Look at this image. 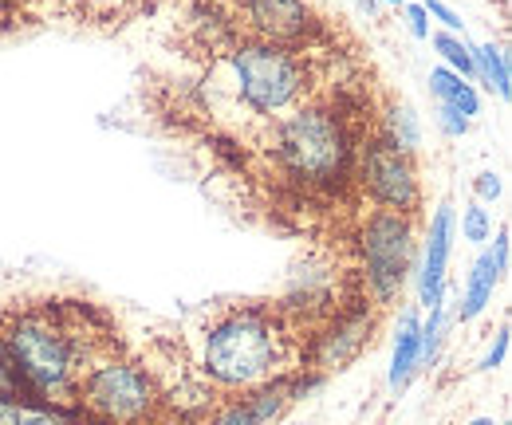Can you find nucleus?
Returning <instances> with one entry per match:
<instances>
[{"mask_svg": "<svg viewBox=\"0 0 512 425\" xmlns=\"http://www.w3.org/2000/svg\"><path fill=\"white\" fill-rule=\"evenodd\" d=\"M213 24L217 40H205L209 63L197 83V99L205 103L209 119L229 130L233 142L253 138L335 87V52L323 48V36L308 44H264L233 36L217 12Z\"/></svg>", "mask_w": 512, "mask_h": 425, "instance_id": "obj_1", "label": "nucleus"}, {"mask_svg": "<svg viewBox=\"0 0 512 425\" xmlns=\"http://www.w3.org/2000/svg\"><path fill=\"white\" fill-rule=\"evenodd\" d=\"M375 130V107L347 83H335L280 122L237 142L249 146L264 185L284 201H343L355 193V166L367 134Z\"/></svg>", "mask_w": 512, "mask_h": 425, "instance_id": "obj_2", "label": "nucleus"}, {"mask_svg": "<svg viewBox=\"0 0 512 425\" xmlns=\"http://www.w3.org/2000/svg\"><path fill=\"white\" fill-rule=\"evenodd\" d=\"M0 347L16 394L75 410L79 378L107 355L127 351L115 319L91 300H16L0 307Z\"/></svg>", "mask_w": 512, "mask_h": 425, "instance_id": "obj_3", "label": "nucleus"}, {"mask_svg": "<svg viewBox=\"0 0 512 425\" xmlns=\"http://www.w3.org/2000/svg\"><path fill=\"white\" fill-rule=\"evenodd\" d=\"M308 327L284 300H229L201 311L193 331V374L221 398H245L249 390L304 370Z\"/></svg>", "mask_w": 512, "mask_h": 425, "instance_id": "obj_4", "label": "nucleus"}, {"mask_svg": "<svg viewBox=\"0 0 512 425\" xmlns=\"http://www.w3.org/2000/svg\"><path fill=\"white\" fill-rule=\"evenodd\" d=\"M166 382L127 351L107 355L75 386V410L99 425H162Z\"/></svg>", "mask_w": 512, "mask_h": 425, "instance_id": "obj_5", "label": "nucleus"}, {"mask_svg": "<svg viewBox=\"0 0 512 425\" xmlns=\"http://www.w3.org/2000/svg\"><path fill=\"white\" fill-rule=\"evenodd\" d=\"M418 252V221L386 209H367L355 225V280L367 292V300L390 311L402 300V288L410 280Z\"/></svg>", "mask_w": 512, "mask_h": 425, "instance_id": "obj_6", "label": "nucleus"}, {"mask_svg": "<svg viewBox=\"0 0 512 425\" xmlns=\"http://www.w3.org/2000/svg\"><path fill=\"white\" fill-rule=\"evenodd\" d=\"M379 319H383V311L367 300V292L359 288V280H351L343 288L339 304L331 307L320 323L308 331V339H304V374L331 378V374L347 370V366L375 343Z\"/></svg>", "mask_w": 512, "mask_h": 425, "instance_id": "obj_7", "label": "nucleus"}, {"mask_svg": "<svg viewBox=\"0 0 512 425\" xmlns=\"http://www.w3.org/2000/svg\"><path fill=\"white\" fill-rule=\"evenodd\" d=\"M355 189L371 209L386 213H402L410 221L422 225V178H418V162L414 154H402L398 146H390L379 130L367 134L363 150H359V166H355Z\"/></svg>", "mask_w": 512, "mask_h": 425, "instance_id": "obj_8", "label": "nucleus"}, {"mask_svg": "<svg viewBox=\"0 0 512 425\" xmlns=\"http://www.w3.org/2000/svg\"><path fill=\"white\" fill-rule=\"evenodd\" d=\"M233 36L264 44H308L320 40L323 24L308 0H221L209 4Z\"/></svg>", "mask_w": 512, "mask_h": 425, "instance_id": "obj_9", "label": "nucleus"}, {"mask_svg": "<svg viewBox=\"0 0 512 425\" xmlns=\"http://www.w3.org/2000/svg\"><path fill=\"white\" fill-rule=\"evenodd\" d=\"M162 4L166 0H52L48 16H60V20L95 28V32H119L134 20L154 16Z\"/></svg>", "mask_w": 512, "mask_h": 425, "instance_id": "obj_10", "label": "nucleus"}, {"mask_svg": "<svg viewBox=\"0 0 512 425\" xmlns=\"http://www.w3.org/2000/svg\"><path fill=\"white\" fill-rule=\"evenodd\" d=\"M449 248H453V205L442 201L430 229H426V260H422V276H418V296L422 307L446 304V268Z\"/></svg>", "mask_w": 512, "mask_h": 425, "instance_id": "obj_11", "label": "nucleus"}, {"mask_svg": "<svg viewBox=\"0 0 512 425\" xmlns=\"http://www.w3.org/2000/svg\"><path fill=\"white\" fill-rule=\"evenodd\" d=\"M501 268H497V260H493V252H481L477 260H473V272H469V280H465V292H461V304H457V319L461 323H469V319H477L489 300H493V292H497V284H501Z\"/></svg>", "mask_w": 512, "mask_h": 425, "instance_id": "obj_12", "label": "nucleus"}, {"mask_svg": "<svg viewBox=\"0 0 512 425\" xmlns=\"http://www.w3.org/2000/svg\"><path fill=\"white\" fill-rule=\"evenodd\" d=\"M375 130L383 134L390 146H398L402 154H418V146H422L418 119H414V111H410L402 99H390V95H386L383 103L375 107Z\"/></svg>", "mask_w": 512, "mask_h": 425, "instance_id": "obj_13", "label": "nucleus"}, {"mask_svg": "<svg viewBox=\"0 0 512 425\" xmlns=\"http://www.w3.org/2000/svg\"><path fill=\"white\" fill-rule=\"evenodd\" d=\"M418 359H422V319L418 311H406L398 319V339H394V359H390V390H402L410 382V374L418 370Z\"/></svg>", "mask_w": 512, "mask_h": 425, "instance_id": "obj_14", "label": "nucleus"}, {"mask_svg": "<svg viewBox=\"0 0 512 425\" xmlns=\"http://www.w3.org/2000/svg\"><path fill=\"white\" fill-rule=\"evenodd\" d=\"M469 52H473V79H481L501 103H509L512 99V67H509L505 48H497V44H473Z\"/></svg>", "mask_w": 512, "mask_h": 425, "instance_id": "obj_15", "label": "nucleus"}, {"mask_svg": "<svg viewBox=\"0 0 512 425\" xmlns=\"http://www.w3.org/2000/svg\"><path fill=\"white\" fill-rule=\"evenodd\" d=\"M430 91H434V99H438V103L457 107L465 119L481 115V95L473 91V83H469V79H461V75H457V71H449V67H434V71H430Z\"/></svg>", "mask_w": 512, "mask_h": 425, "instance_id": "obj_16", "label": "nucleus"}, {"mask_svg": "<svg viewBox=\"0 0 512 425\" xmlns=\"http://www.w3.org/2000/svg\"><path fill=\"white\" fill-rule=\"evenodd\" d=\"M434 48L442 52V60H446L449 67L461 75V79H473V52H469L473 44H469L465 36H449V32H438V36H434Z\"/></svg>", "mask_w": 512, "mask_h": 425, "instance_id": "obj_17", "label": "nucleus"}, {"mask_svg": "<svg viewBox=\"0 0 512 425\" xmlns=\"http://www.w3.org/2000/svg\"><path fill=\"white\" fill-rule=\"evenodd\" d=\"M52 8V0H0V16H4V28L16 32L24 20H44Z\"/></svg>", "mask_w": 512, "mask_h": 425, "instance_id": "obj_18", "label": "nucleus"}, {"mask_svg": "<svg viewBox=\"0 0 512 425\" xmlns=\"http://www.w3.org/2000/svg\"><path fill=\"white\" fill-rule=\"evenodd\" d=\"M461 237L473 244H485L493 237V217H489V209H485L481 201H473V205L461 213Z\"/></svg>", "mask_w": 512, "mask_h": 425, "instance_id": "obj_19", "label": "nucleus"}, {"mask_svg": "<svg viewBox=\"0 0 512 425\" xmlns=\"http://www.w3.org/2000/svg\"><path fill=\"white\" fill-rule=\"evenodd\" d=\"M201 425H260V422L253 418V410L245 406V398H225Z\"/></svg>", "mask_w": 512, "mask_h": 425, "instance_id": "obj_20", "label": "nucleus"}, {"mask_svg": "<svg viewBox=\"0 0 512 425\" xmlns=\"http://www.w3.org/2000/svg\"><path fill=\"white\" fill-rule=\"evenodd\" d=\"M422 8H426V16L442 20V28H446L449 36H465V24H461V16L449 4H442V0H422Z\"/></svg>", "mask_w": 512, "mask_h": 425, "instance_id": "obj_21", "label": "nucleus"}, {"mask_svg": "<svg viewBox=\"0 0 512 425\" xmlns=\"http://www.w3.org/2000/svg\"><path fill=\"white\" fill-rule=\"evenodd\" d=\"M505 355H509V319L497 327V339H493V347L485 351V359H481V370H497V366L505 363Z\"/></svg>", "mask_w": 512, "mask_h": 425, "instance_id": "obj_22", "label": "nucleus"}, {"mask_svg": "<svg viewBox=\"0 0 512 425\" xmlns=\"http://www.w3.org/2000/svg\"><path fill=\"white\" fill-rule=\"evenodd\" d=\"M473 193H477V201H497V197L505 193V182H501V174L481 170V174L473 178Z\"/></svg>", "mask_w": 512, "mask_h": 425, "instance_id": "obj_23", "label": "nucleus"}, {"mask_svg": "<svg viewBox=\"0 0 512 425\" xmlns=\"http://www.w3.org/2000/svg\"><path fill=\"white\" fill-rule=\"evenodd\" d=\"M438 126H442V134H449V138H461V134L469 130V119H465L457 107H446V103H438Z\"/></svg>", "mask_w": 512, "mask_h": 425, "instance_id": "obj_24", "label": "nucleus"}, {"mask_svg": "<svg viewBox=\"0 0 512 425\" xmlns=\"http://www.w3.org/2000/svg\"><path fill=\"white\" fill-rule=\"evenodd\" d=\"M406 24H410L414 40H430V16L422 4H406Z\"/></svg>", "mask_w": 512, "mask_h": 425, "instance_id": "obj_25", "label": "nucleus"}, {"mask_svg": "<svg viewBox=\"0 0 512 425\" xmlns=\"http://www.w3.org/2000/svg\"><path fill=\"white\" fill-rule=\"evenodd\" d=\"M489 252H493V260H497V268H501V272H509V225H501V229H497V241H493Z\"/></svg>", "mask_w": 512, "mask_h": 425, "instance_id": "obj_26", "label": "nucleus"}, {"mask_svg": "<svg viewBox=\"0 0 512 425\" xmlns=\"http://www.w3.org/2000/svg\"><path fill=\"white\" fill-rule=\"evenodd\" d=\"M4 390H16V374H12V363H8V355H4V347H0V394Z\"/></svg>", "mask_w": 512, "mask_h": 425, "instance_id": "obj_27", "label": "nucleus"}, {"mask_svg": "<svg viewBox=\"0 0 512 425\" xmlns=\"http://www.w3.org/2000/svg\"><path fill=\"white\" fill-rule=\"evenodd\" d=\"M375 4H379V0H359V8H363V12H367V16H371V12H375Z\"/></svg>", "mask_w": 512, "mask_h": 425, "instance_id": "obj_28", "label": "nucleus"}, {"mask_svg": "<svg viewBox=\"0 0 512 425\" xmlns=\"http://www.w3.org/2000/svg\"><path fill=\"white\" fill-rule=\"evenodd\" d=\"M469 425H493V418H473Z\"/></svg>", "mask_w": 512, "mask_h": 425, "instance_id": "obj_29", "label": "nucleus"}, {"mask_svg": "<svg viewBox=\"0 0 512 425\" xmlns=\"http://www.w3.org/2000/svg\"><path fill=\"white\" fill-rule=\"evenodd\" d=\"M386 4H406V0H386Z\"/></svg>", "mask_w": 512, "mask_h": 425, "instance_id": "obj_30", "label": "nucleus"}, {"mask_svg": "<svg viewBox=\"0 0 512 425\" xmlns=\"http://www.w3.org/2000/svg\"><path fill=\"white\" fill-rule=\"evenodd\" d=\"M0 32H8V28H4V16H0Z\"/></svg>", "mask_w": 512, "mask_h": 425, "instance_id": "obj_31", "label": "nucleus"}, {"mask_svg": "<svg viewBox=\"0 0 512 425\" xmlns=\"http://www.w3.org/2000/svg\"><path fill=\"white\" fill-rule=\"evenodd\" d=\"M501 425H512V422H501Z\"/></svg>", "mask_w": 512, "mask_h": 425, "instance_id": "obj_32", "label": "nucleus"}]
</instances>
